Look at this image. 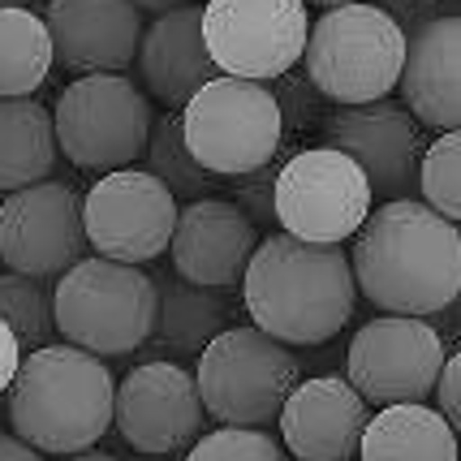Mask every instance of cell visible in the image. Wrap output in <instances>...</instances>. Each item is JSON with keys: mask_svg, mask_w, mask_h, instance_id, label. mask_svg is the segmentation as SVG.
<instances>
[{"mask_svg": "<svg viewBox=\"0 0 461 461\" xmlns=\"http://www.w3.org/2000/svg\"><path fill=\"white\" fill-rule=\"evenodd\" d=\"M52 40L40 14L26 5L0 9V100L35 95L52 74Z\"/></svg>", "mask_w": 461, "mask_h": 461, "instance_id": "obj_24", "label": "cell"}, {"mask_svg": "<svg viewBox=\"0 0 461 461\" xmlns=\"http://www.w3.org/2000/svg\"><path fill=\"white\" fill-rule=\"evenodd\" d=\"M9 5H22V0H0V9H9Z\"/></svg>", "mask_w": 461, "mask_h": 461, "instance_id": "obj_38", "label": "cell"}, {"mask_svg": "<svg viewBox=\"0 0 461 461\" xmlns=\"http://www.w3.org/2000/svg\"><path fill=\"white\" fill-rule=\"evenodd\" d=\"M402 108L422 130H457L461 125V18L440 14L405 35L402 60Z\"/></svg>", "mask_w": 461, "mask_h": 461, "instance_id": "obj_19", "label": "cell"}, {"mask_svg": "<svg viewBox=\"0 0 461 461\" xmlns=\"http://www.w3.org/2000/svg\"><path fill=\"white\" fill-rule=\"evenodd\" d=\"M177 224V199L147 168L104 173L82 194V233L86 246L113 263H151L168 250Z\"/></svg>", "mask_w": 461, "mask_h": 461, "instance_id": "obj_12", "label": "cell"}, {"mask_svg": "<svg viewBox=\"0 0 461 461\" xmlns=\"http://www.w3.org/2000/svg\"><path fill=\"white\" fill-rule=\"evenodd\" d=\"M181 142L212 177H241L285 151V117L267 82L216 74L181 104Z\"/></svg>", "mask_w": 461, "mask_h": 461, "instance_id": "obj_6", "label": "cell"}, {"mask_svg": "<svg viewBox=\"0 0 461 461\" xmlns=\"http://www.w3.org/2000/svg\"><path fill=\"white\" fill-rule=\"evenodd\" d=\"M142 160H147V173L160 181L173 199H207L216 185H224V177H212L207 168L194 164V156L185 151L181 142V125L173 113L164 117H151V134H147V147H142Z\"/></svg>", "mask_w": 461, "mask_h": 461, "instance_id": "obj_25", "label": "cell"}, {"mask_svg": "<svg viewBox=\"0 0 461 461\" xmlns=\"http://www.w3.org/2000/svg\"><path fill=\"white\" fill-rule=\"evenodd\" d=\"M52 323L65 345H78L95 358L130 354L156 328V276L130 263L82 255L57 276Z\"/></svg>", "mask_w": 461, "mask_h": 461, "instance_id": "obj_5", "label": "cell"}, {"mask_svg": "<svg viewBox=\"0 0 461 461\" xmlns=\"http://www.w3.org/2000/svg\"><path fill=\"white\" fill-rule=\"evenodd\" d=\"M0 323L18 337L22 354L52 345L57 323H52V294H48V285L18 276V272H5L0 276Z\"/></svg>", "mask_w": 461, "mask_h": 461, "instance_id": "obj_26", "label": "cell"}, {"mask_svg": "<svg viewBox=\"0 0 461 461\" xmlns=\"http://www.w3.org/2000/svg\"><path fill=\"white\" fill-rule=\"evenodd\" d=\"M436 414H440L453 431L461 427V354H444L440 380H436Z\"/></svg>", "mask_w": 461, "mask_h": 461, "instance_id": "obj_31", "label": "cell"}, {"mask_svg": "<svg viewBox=\"0 0 461 461\" xmlns=\"http://www.w3.org/2000/svg\"><path fill=\"white\" fill-rule=\"evenodd\" d=\"M302 5H320V9H337V5H358V0H302Z\"/></svg>", "mask_w": 461, "mask_h": 461, "instance_id": "obj_37", "label": "cell"}, {"mask_svg": "<svg viewBox=\"0 0 461 461\" xmlns=\"http://www.w3.org/2000/svg\"><path fill=\"white\" fill-rule=\"evenodd\" d=\"M323 134H328V147H337L341 156H349L362 168L371 194L402 199L419 177V156L427 147L422 125L397 100L337 108L323 121Z\"/></svg>", "mask_w": 461, "mask_h": 461, "instance_id": "obj_15", "label": "cell"}, {"mask_svg": "<svg viewBox=\"0 0 461 461\" xmlns=\"http://www.w3.org/2000/svg\"><path fill=\"white\" fill-rule=\"evenodd\" d=\"M241 298L263 337L281 345H323L354 320L358 285L341 246L272 233L241 272Z\"/></svg>", "mask_w": 461, "mask_h": 461, "instance_id": "obj_2", "label": "cell"}, {"mask_svg": "<svg viewBox=\"0 0 461 461\" xmlns=\"http://www.w3.org/2000/svg\"><path fill=\"white\" fill-rule=\"evenodd\" d=\"M43 26L52 57L74 74H121L142 40V14L130 0H48Z\"/></svg>", "mask_w": 461, "mask_h": 461, "instance_id": "obj_17", "label": "cell"}, {"mask_svg": "<svg viewBox=\"0 0 461 461\" xmlns=\"http://www.w3.org/2000/svg\"><path fill=\"white\" fill-rule=\"evenodd\" d=\"M229 328V298L221 289H199L181 281L177 272H164L156 281V328L164 349L173 354H203L212 337Z\"/></svg>", "mask_w": 461, "mask_h": 461, "instance_id": "obj_22", "label": "cell"}, {"mask_svg": "<svg viewBox=\"0 0 461 461\" xmlns=\"http://www.w3.org/2000/svg\"><path fill=\"white\" fill-rule=\"evenodd\" d=\"M60 461H117V457L104 453V448H86V453H69V457H60Z\"/></svg>", "mask_w": 461, "mask_h": 461, "instance_id": "obj_36", "label": "cell"}, {"mask_svg": "<svg viewBox=\"0 0 461 461\" xmlns=\"http://www.w3.org/2000/svg\"><path fill=\"white\" fill-rule=\"evenodd\" d=\"M349 272L388 315H440L461 289V233L419 199H388L358 224Z\"/></svg>", "mask_w": 461, "mask_h": 461, "instance_id": "obj_1", "label": "cell"}, {"mask_svg": "<svg viewBox=\"0 0 461 461\" xmlns=\"http://www.w3.org/2000/svg\"><path fill=\"white\" fill-rule=\"evenodd\" d=\"M444 337L436 323L414 315H380L349 341V388L371 405H427L444 366Z\"/></svg>", "mask_w": 461, "mask_h": 461, "instance_id": "obj_11", "label": "cell"}, {"mask_svg": "<svg viewBox=\"0 0 461 461\" xmlns=\"http://www.w3.org/2000/svg\"><path fill=\"white\" fill-rule=\"evenodd\" d=\"M185 461H289L285 448L259 427H221L194 440Z\"/></svg>", "mask_w": 461, "mask_h": 461, "instance_id": "obj_28", "label": "cell"}, {"mask_svg": "<svg viewBox=\"0 0 461 461\" xmlns=\"http://www.w3.org/2000/svg\"><path fill=\"white\" fill-rule=\"evenodd\" d=\"M405 31L384 14L380 5H337L328 9L302 48V69L320 100L337 108L388 100V91L402 78Z\"/></svg>", "mask_w": 461, "mask_h": 461, "instance_id": "obj_4", "label": "cell"}, {"mask_svg": "<svg viewBox=\"0 0 461 461\" xmlns=\"http://www.w3.org/2000/svg\"><path fill=\"white\" fill-rule=\"evenodd\" d=\"M130 5H134L139 14H156V18H160V14H173V9H181V5H194V0H130Z\"/></svg>", "mask_w": 461, "mask_h": 461, "instance_id": "obj_35", "label": "cell"}, {"mask_svg": "<svg viewBox=\"0 0 461 461\" xmlns=\"http://www.w3.org/2000/svg\"><path fill=\"white\" fill-rule=\"evenodd\" d=\"M298 384V358L289 345L263 337L259 328H224L199 354L203 414L224 427H267Z\"/></svg>", "mask_w": 461, "mask_h": 461, "instance_id": "obj_8", "label": "cell"}, {"mask_svg": "<svg viewBox=\"0 0 461 461\" xmlns=\"http://www.w3.org/2000/svg\"><path fill=\"white\" fill-rule=\"evenodd\" d=\"M139 69L147 91L164 108H181L203 82L216 78V65L203 48V5H181L160 14L139 40Z\"/></svg>", "mask_w": 461, "mask_h": 461, "instance_id": "obj_20", "label": "cell"}, {"mask_svg": "<svg viewBox=\"0 0 461 461\" xmlns=\"http://www.w3.org/2000/svg\"><path fill=\"white\" fill-rule=\"evenodd\" d=\"M117 380L95 354L78 345H43L22 354L9 384V422L14 436L40 453H86L113 427Z\"/></svg>", "mask_w": 461, "mask_h": 461, "instance_id": "obj_3", "label": "cell"}, {"mask_svg": "<svg viewBox=\"0 0 461 461\" xmlns=\"http://www.w3.org/2000/svg\"><path fill=\"white\" fill-rule=\"evenodd\" d=\"M113 427L139 453H173L203 431L194 375L177 362H142L113 393Z\"/></svg>", "mask_w": 461, "mask_h": 461, "instance_id": "obj_14", "label": "cell"}, {"mask_svg": "<svg viewBox=\"0 0 461 461\" xmlns=\"http://www.w3.org/2000/svg\"><path fill=\"white\" fill-rule=\"evenodd\" d=\"M431 5H436V0H380V9L402 26L405 35H410V31H419L422 22L436 18V14H431Z\"/></svg>", "mask_w": 461, "mask_h": 461, "instance_id": "obj_32", "label": "cell"}, {"mask_svg": "<svg viewBox=\"0 0 461 461\" xmlns=\"http://www.w3.org/2000/svg\"><path fill=\"white\" fill-rule=\"evenodd\" d=\"M371 199L375 194L358 164L323 142V147H302L281 164L272 212L289 238L341 246L371 216Z\"/></svg>", "mask_w": 461, "mask_h": 461, "instance_id": "obj_9", "label": "cell"}, {"mask_svg": "<svg viewBox=\"0 0 461 461\" xmlns=\"http://www.w3.org/2000/svg\"><path fill=\"white\" fill-rule=\"evenodd\" d=\"M0 461H43V453L31 448L26 440H18L14 431H0Z\"/></svg>", "mask_w": 461, "mask_h": 461, "instance_id": "obj_34", "label": "cell"}, {"mask_svg": "<svg viewBox=\"0 0 461 461\" xmlns=\"http://www.w3.org/2000/svg\"><path fill=\"white\" fill-rule=\"evenodd\" d=\"M281 440L298 461H354L366 427V402L341 375L298 380L285 397Z\"/></svg>", "mask_w": 461, "mask_h": 461, "instance_id": "obj_18", "label": "cell"}, {"mask_svg": "<svg viewBox=\"0 0 461 461\" xmlns=\"http://www.w3.org/2000/svg\"><path fill=\"white\" fill-rule=\"evenodd\" d=\"M86 255L82 194L69 181L43 177L0 203V259L31 281H52Z\"/></svg>", "mask_w": 461, "mask_h": 461, "instance_id": "obj_13", "label": "cell"}, {"mask_svg": "<svg viewBox=\"0 0 461 461\" xmlns=\"http://www.w3.org/2000/svg\"><path fill=\"white\" fill-rule=\"evenodd\" d=\"M57 168L52 113L35 95L0 100V194L35 185Z\"/></svg>", "mask_w": 461, "mask_h": 461, "instance_id": "obj_23", "label": "cell"}, {"mask_svg": "<svg viewBox=\"0 0 461 461\" xmlns=\"http://www.w3.org/2000/svg\"><path fill=\"white\" fill-rule=\"evenodd\" d=\"M311 14L302 0H207L203 48L216 74L272 82L302 60Z\"/></svg>", "mask_w": 461, "mask_h": 461, "instance_id": "obj_10", "label": "cell"}, {"mask_svg": "<svg viewBox=\"0 0 461 461\" xmlns=\"http://www.w3.org/2000/svg\"><path fill=\"white\" fill-rule=\"evenodd\" d=\"M358 461H457V431L431 405H384L362 427Z\"/></svg>", "mask_w": 461, "mask_h": 461, "instance_id": "obj_21", "label": "cell"}, {"mask_svg": "<svg viewBox=\"0 0 461 461\" xmlns=\"http://www.w3.org/2000/svg\"><path fill=\"white\" fill-rule=\"evenodd\" d=\"M419 194L422 207H431L444 221H457L461 216V134L457 130H444L436 134L431 147H422L419 156Z\"/></svg>", "mask_w": 461, "mask_h": 461, "instance_id": "obj_27", "label": "cell"}, {"mask_svg": "<svg viewBox=\"0 0 461 461\" xmlns=\"http://www.w3.org/2000/svg\"><path fill=\"white\" fill-rule=\"evenodd\" d=\"M281 164H285V156H272L267 164L250 168V173H241V177H224L229 194H233L229 203H233V207H238L255 229H263V224L276 221V212H272V194H276V173H281Z\"/></svg>", "mask_w": 461, "mask_h": 461, "instance_id": "obj_29", "label": "cell"}, {"mask_svg": "<svg viewBox=\"0 0 461 461\" xmlns=\"http://www.w3.org/2000/svg\"><path fill=\"white\" fill-rule=\"evenodd\" d=\"M281 86H276V91H272V95H276V104H281V117H285V130H289V125H306V121L315 117V108H311V104H315V91H311V82H306V74H294V69H289V74H281Z\"/></svg>", "mask_w": 461, "mask_h": 461, "instance_id": "obj_30", "label": "cell"}, {"mask_svg": "<svg viewBox=\"0 0 461 461\" xmlns=\"http://www.w3.org/2000/svg\"><path fill=\"white\" fill-rule=\"evenodd\" d=\"M151 117V100L125 74H82L60 91L52 113L57 156L100 177L130 168L147 147Z\"/></svg>", "mask_w": 461, "mask_h": 461, "instance_id": "obj_7", "label": "cell"}, {"mask_svg": "<svg viewBox=\"0 0 461 461\" xmlns=\"http://www.w3.org/2000/svg\"><path fill=\"white\" fill-rule=\"evenodd\" d=\"M259 246V229L229 199H194L177 207V224L168 238L173 272L199 289H233Z\"/></svg>", "mask_w": 461, "mask_h": 461, "instance_id": "obj_16", "label": "cell"}, {"mask_svg": "<svg viewBox=\"0 0 461 461\" xmlns=\"http://www.w3.org/2000/svg\"><path fill=\"white\" fill-rule=\"evenodd\" d=\"M18 366H22V345H18V337L0 323V397L9 393V384H14V375H18Z\"/></svg>", "mask_w": 461, "mask_h": 461, "instance_id": "obj_33", "label": "cell"}]
</instances>
